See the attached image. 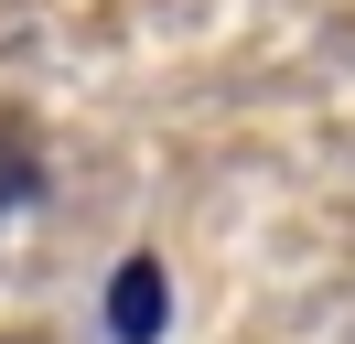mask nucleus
Segmentation results:
<instances>
[{
	"instance_id": "nucleus-1",
	"label": "nucleus",
	"mask_w": 355,
	"mask_h": 344,
	"mask_svg": "<svg viewBox=\"0 0 355 344\" xmlns=\"http://www.w3.org/2000/svg\"><path fill=\"white\" fill-rule=\"evenodd\" d=\"M162 322H173V280H162V258H119V280H108V334H119V344H162Z\"/></svg>"
},
{
	"instance_id": "nucleus-2",
	"label": "nucleus",
	"mask_w": 355,
	"mask_h": 344,
	"mask_svg": "<svg viewBox=\"0 0 355 344\" xmlns=\"http://www.w3.org/2000/svg\"><path fill=\"white\" fill-rule=\"evenodd\" d=\"M33 194H44V162H33V150L0 129V215H11V205H33Z\"/></svg>"
}]
</instances>
